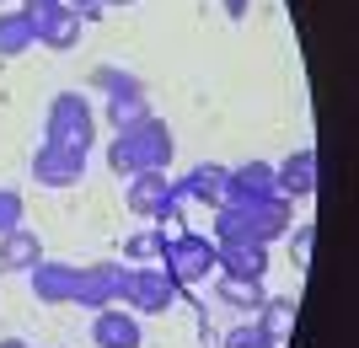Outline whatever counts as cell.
Listing matches in <instances>:
<instances>
[{"instance_id":"cell-1","label":"cell","mask_w":359,"mask_h":348,"mask_svg":"<svg viewBox=\"0 0 359 348\" xmlns=\"http://www.w3.org/2000/svg\"><path fill=\"white\" fill-rule=\"evenodd\" d=\"M172 155H177V139H172L166 118L150 113V118H140V123H129V129L113 134V145H107V172L129 182V177H140V172H166Z\"/></svg>"},{"instance_id":"cell-2","label":"cell","mask_w":359,"mask_h":348,"mask_svg":"<svg viewBox=\"0 0 359 348\" xmlns=\"http://www.w3.org/2000/svg\"><path fill=\"white\" fill-rule=\"evenodd\" d=\"M43 139H54V145H70V151L91 155V145H97V113H91V102L81 97V91H60V97L48 102Z\"/></svg>"},{"instance_id":"cell-3","label":"cell","mask_w":359,"mask_h":348,"mask_svg":"<svg viewBox=\"0 0 359 348\" xmlns=\"http://www.w3.org/2000/svg\"><path fill=\"white\" fill-rule=\"evenodd\" d=\"M215 252H220V246H215L210 236H198V230H177V236H166L161 263H156V268H161L177 289H188V284H198V279H210V273H215Z\"/></svg>"},{"instance_id":"cell-4","label":"cell","mask_w":359,"mask_h":348,"mask_svg":"<svg viewBox=\"0 0 359 348\" xmlns=\"http://www.w3.org/2000/svg\"><path fill=\"white\" fill-rule=\"evenodd\" d=\"M118 305H129L135 316H166V311L177 305V284H172L161 268H123Z\"/></svg>"},{"instance_id":"cell-5","label":"cell","mask_w":359,"mask_h":348,"mask_svg":"<svg viewBox=\"0 0 359 348\" xmlns=\"http://www.w3.org/2000/svg\"><path fill=\"white\" fill-rule=\"evenodd\" d=\"M32 177L38 188H75V182L86 177V155L70 151V145H54V139H38V151H32Z\"/></svg>"},{"instance_id":"cell-6","label":"cell","mask_w":359,"mask_h":348,"mask_svg":"<svg viewBox=\"0 0 359 348\" xmlns=\"http://www.w3.org/2000/svg\"><path fill=\"white\" fill-rule=\"evenodd\" d=\"M129 209L145 214V220H172V214L182 209L177 198V182L166 177V172H140V177H129Z\"/></svg>"},{"instance_id":"cell-7","label":"cell","mask_w":359,"mask_h":348,"mask_svg":"<svg viewBox=\"0 0 359 348\" xmlns=\"http://www.w3.org/2000/svg\"><path fill=\"white\" fill-rule=\"evenodd\" d=\"M118 284H123V268L118 263H86V268H75V295L70 305L81 311H107V305H118Z\"/></svg>"},{"instance_id":"cell-8","label":"cell","mask_w":359,"mask_h":348,"mask_svg":"<svg viewBox=\"0 0 359 348\" xmlns=\"http://www.w3.org/2000/svg\"><path fill=\"white\" fill-rule=\"evenodd\" d=\"M177 198H194V204H204V209L231 204V167H220V161H198L188 177H177Z\"/></svg>"},{"instance_id":"cell-9","label":"cell","mask_w":359,"mask_h":348,"mask_svg":"<svg viewBox=\"0 0 359 348\" xmlns=\"http://www.w3.org/2000/svg\"><path fill=\"white\" fill-rule=\"evenodd\" d=\"M91 343L97 348H145V327H140V316L129 305H107L91 321Z\"/></svg>"},{"instance_id":"cell-10","label":"cell","mask_w":359,"mask_h":348,"mask_svg":"<svg viewBox=\"0 0 359 348\" xmlns=\"http://www.w3.org/2000/svg\"><path fill=\"white\" fill-rule=\"evenodd\" d=\"M273 188H279V198H285V204H295V198H311V193H316V151H311V145L290 151L285 161L273 167Z\"/></svg>"},{"instance_id":"cell-11","label":"cell","mask_w":359,"mask_h":348,"mask_svg":"<svg viewBox=\"0 0 359 348\" xmlns=\"http://www.w3.org/2000/svg\"><path fill=\"white\" fill-rule=\"evenodd\" d=\"M215 273H225V279H263L269 273V246L263 242H225L215 252Z\"/></svg>"},{"instance_id":"cell-12","label":"cell","mask_w":359,"mask_h":348,"mask_svg":"<svg viewBox=\"0 0 359 348\" xmlns=\"http://www.w3.org/2000/svg\"><path fill=\"white\" fill-rule=\"evenodd\" d=\"M269 198H279L269 161H241V167H231V204H269Z\"/></svg>"},{"instance_id":"cell-13","label":"cell","mask_w":359,"mask_h":348,"mask_svg":"<svg viewBox=\"0 0 359 348\" xmlns=\"http://www.w3.org/2000/svg\"><path fill=\"white\" fill-rule=\"evenodd\" d=\"M32 295H38V305H70L75 295V263H38V268L27 273Z\"/></svg>"},{"instance_id":"cell-14","label":"cell","mask_w":359,"mask_h":348,"mask_svg":"<svg viewBox=\"0 0 359 348\" xmlns=\"http://www.w3.org/2000/svg\"><path fill=\"white\" fill-rule=\"evenodd\" d=\"M150 118V102H145V86H140L135 76H123L118 86L107 91V123H113V134L118 129H129V123Z\"/></svg>"},{"instance_id":"cell-15","label":"cell","mask_w":359,"mask_h":348,"mask_svg":"<svg viewBox=\"0 0 359 348\" xmlns=\"http://www.w3.org/2000/svg\"><path fill=\"white\" fill-rule=\"evenodd\" d=\"M38 263H43V242H38L32 230L0 236V273H32Z\"/></svg>"},{"instance_id":"cell-16","label":"cell","mask_w":359,"mask_h":348,"mask_svg":"<svg viewBox=\"0 0 359 348\" xmlns=\"http://www.w3.org/2000/svg\"><path fill=\"white\" fill-rule=\"evenodd\" d=\"M257 333L269 337L273 348H285L290 333H295V300H285V295H269V300L257 305Z\"/></svg>"},{"instance_id":"cell-17","label":"cell","mask_w":359,"mask_h":348,"mask_svg":"<svg viewBox=\"0 0 359 348\" xmlns=\"http://www.w3.org/2000/svg\"><path fill=\"white\" fill-rule=\"evenodd\" d=\"M27 48H38V27L22 11H0V60H16Z\"/></svg>"},{"instance_id":"cell-18","label":"cell","mask_w":359,"mask_h":348,"mask_svg":"<svg viewBox=\"0 0 359 348\" xmlns=\"http://www.w3.org/2000/svg\"><path fill=\"white\" fill-rule=\"evenodd\" d=\"M38 43H43V48H60V54H65V48H75V43H81V16L60 6V11L38 27Z\"/></svg>"},{"instance_id":"cell-19","label":"cell","mask_w":359,"mask_h":348,"mask_svg":"<svg viewBox=\"0 0 359 348\" xmlns=\"http://www.w3.org/2000/svg\"><path fill=\"white\" fill-rule=\"evenodd\" d=\"M215 295H220L225 305H236V311H257V305L269 300V295H263V279H225V273H220V284H215Z\"/></svg>"},{"instance_id":"cell-20","label":"cell","mask_w":359,"mask_h":348,"mask_svg":"<svg viewBox=\"0 0 359 348\" xmlns=\"http://www.w3.org/2000/svg\"><path fill=\"white\" fill-rule=\"evenodd\" d=\"M166 236H172V230H161V225H156V230H140V236H129V242H123V258H129V263H150V258L161 263Z\"/></svg>"},{"instance_id":"cell-21","label":"cell","mask_w":359,"mask_h":348,"mask_svg":"<svg viewBox=\"0 0 359 348\" xmlns=\"http://www.w3.org/2000/svg\"><path fill=\"white\" fill-rule=\"evenodd\" d=\"M22 220H27V198L16 193V188H0V236L22 230Z\"/></svg>"},{"instance_id":"cell-22","label":"cell","mask_w":359,"mask_h":348,"mask_svg":"<svg viewBox=\"0 0 359 348\" xmlns=\"http://www.w3.org/2000/svg\"><path fill=\"white\" fill-rule=\"evenodd\" d=\"M311 252H316V225H295L290 230V263L306 273L311 268Z\"/></svg>"},{"instance_id":"cell-23","label":"cell","mask_w":359,"mask_h":348,"mask_svg":"<svg viewBox=\"0 0 359 348\" xmlns=\"http://www.w3.org/2000/svg\"><path fill=\"white\" fill-rule=\"evenodd\" d=\"M225 348H273V343L257 333V321H241V327H231V333H225Z\"/></svg>"},{"instance_id":"cell-24","label":"cell","mask_w":359,"mask_h":348,"mask_svg":"<svg viewBox=\"0 0 359 348\" xmlns=\"http://www.w3.org/2000/svg\"><path fill=\"white\" fill-rule=\"evenodd\" d=\"M60 6H65V0H22V16H27L32 27H43V22L60 11Z\"/></svg>"},{"instance_id":"cell-25","label":"cell","mask_w":359,"mask_h":348,"mask_svg":"<svg viewBox=\"0 0 359 348\" xmlns=\"http://www.w3.org/2000/svg\"><path fill=\"white\" fill-rule=\"evenodd\" d=\"M65 11H75V16H81V27H91V22H102V16H107V6H102V0H65Z\"/></svg>"},{"instance_id":"cell-26","label":"cell","mask_w":359,"mask_h":348,"mask_svg":"<svg viewBox=\"0 0 359 348\" xmlns=\"http://www.w3.org/2000/svg\"><path fill=\"white\" fill-rule=\"evenodd\" d=\"M123 81V70H113V64H102V70H97V76H91V86H102V91H113Z\"/></svg>"},{"instance_id":"cell-27","label":"cell","mask_w":359,"mask_h":348,"mask_svg":"<svg viewBox=\"0 0 359 348\" xmlns=\"http://www.w3.org/2000/svg\"><path fill=\"white\" fill-rule=\"evenodd\" d=\"M247 6H252V0H225V16H231V22H241V16H247Z\"/></svg>"},{"instance_id":"cell-28","label":"cell","mask_w":359,"mask_h":348,"mask_svg":"<svg viewBox=\"0 0 359 348\" xmlns=\"http://www.w3.org/2000/svg\"><path fill=\"white\" fill-rule=\"evenodd\" d=\"M0 348H32L27 337H0Z\"/></svg>"},{"instance_id":"cell-29","label":"cell","mask_w":359,"mask_h":348,"mask_svg":"<svg viewBox=\"0 0 359 348\" xmlns=\"http://www.w3.org/2000/svg\"><path fill=\"white\" fill-rule=\"evenodd\" d=\"M102 6H135V0H102Z\"/></svg>"},{"instance_id":"cell-30","label":"cell","mask_w":359,"mask_h":348,"mask_svg":"<svg viewBox=\"0 0 359 348\" xmlns=\"http://www.w3.org/2000/svg\"><path fill=\"white\" fill-rule=\"evenodd\" d=\"M0 6H6V0H0Z\"/></svg>"}]
</instances>
